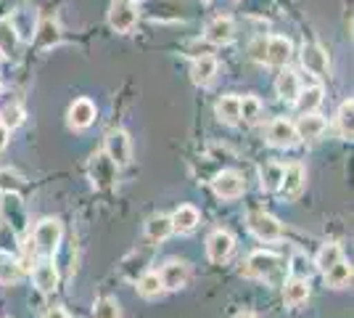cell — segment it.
<instances>
[{
	"label": "cell",
	"instance_id": "cell-1",
	"mask_svg": "<svg viewBox=\"0 0 354 318\" xmlns=\"http://www.w3.org/2000/svg\"><path fill=\"white\" fill-rule=\"evenodd\" d=\"M281 271H283V260L275 252H267V249L251 252L249 260H246V276L259 279V281H275L281 276Z\"/></svg>",
	"mask_w": 354,
	"mask_h": 318
},
{
	"label": "cell",
	"instance_id": "cell-2",
	"mask_svg": "<svg viewBox=\"0 0 354 318\" xmlns=\"http://www.w3.org/2000/svg\"><path fill=\"white\" fill-rule=\"evenodd\" d=\"M61 236H64V228L56 218H45L35 228V236H32V247L35 252H40L43 258H53V252L59 249Z\"/></svg>",
	"mask_w": 354,
	"mask_h": 318
},
{
	"label": "cell",
	"instance_id": "cell-3",
	"mask_svg": "<svg viewBox=\"0 0 354 318\" xmlns=\"http://www.w3.org/2000/svg\"><path fill=\"white\" fill-rule=\"evenodd\" d=\"M249 231L259 242H278L283 239V223L270 215V212H251L249 215Z\"/></svg>",
	"mask_w": 354,
	"mask_h": 318
},
{
	"label": "cell",
	"instance_id": "cell-4",
	"mask_svg": "<svg viewBox=\"0 0 354 318\" xmlns=\"http://www.w3.org/2000/svg\"><path fill=\"white\" fill-rule=\"evenodd\" d=\"M109 24L111 30L119 35H127L135 30L138 24V11L130 0H111V8H109Z\"/></svg>",
	"mask_w": 354,
	"mask_h": 318
},
{
	"label": "cell",
	"instance_id": "cell-5",
	"mask_svg": "<svg viewBox=\"0 0 354 318\" xmlns=\"http://www.w3.org/2000/svg\"><path fill=\"white\" fill-rule=\"evenodd\" d=\"M304 186H307V173H304V167L299 165V162H294V165H288L283 170L278 194H281L286 202H296V199L301 197Z\"/></svg>",
	"mask_w": 354,
	"mask_h": 318
},
{
	"label": "cell",
	"instance_id": "cell-6",
	"mask_svg": "<svg viewBox=\"0 0 354 318\" xmlns=\"http://www.w3.org/2000/svg\"><path fill=\"white\" fill-rule=\"evenodd\" d=\"M0 223L11 228L14 233H21L27 228V215H24V204L19 194H3V202H0Z\"/></svg>",
	"mask_w": 354,
	"mask_h": 318
},
{
	"label": "cell",
	"instance_id": "cell-7",
	"mask_svg": "<svg viewBox=\"0 0 354 318\" xmlns=\"http://www.w3.org/2000/svg\"><path fill=\"white\" fill-rule=\"evenodd\" d=\"M212 188L220 199H238L246 191V183H243V175L236 170H222L212 178Z\"/></svg>",
	"mask_w": 354,
	"mask_h": 318
},
{
	"label": "cell",
	"instance_id": "cell-8",
	"mask_svg": "<svg viewBox=\"0 0 354 318\" xmlns=\"http://www.w3.org/2000/svg\"><path fill=\"white\" fill-rule=\"evenodd\" d=\"M267 143L275 146V149H291L299 143V136H296V127L291 120H272L267 125Z\"/></svg>",
	"mask_w": 354,
	"mask_h": 318
},
{
	"label": "cell",
	"instance_id": "cell-9",
	"mask_svg": "<svg viewBox=\"0 0 354 318\" xmlns=\"http://www.w3.org/2000/svg\"><path fill=\"white\" fill-rule=\"evenodd\" d=\"M117 170L119 167L104 152H98L90 159V181H93L95 188H111L114 181H117Z\"/></svg>",
	"mask_w": 354,
	"mask_h": 318
},
{
	"label": "cell",
	"instance_id": "cell-10",
	"mask_svg": "<svg viewBox=\"0 0 354 318\" xmlns=\"http://www.w3.org/2000/svg\"><path fill=\"white\" fill-rule=\"evenodd\" d=\"M104 154L117 167H124L130 162V154H133V149H130V136H127L124 130H111V133L106 136Z\"/></svg>",
	"mask_w": 354,
	"mask_h": 318
},
{
	"label": "cell",
	"instance_id": "cell-11",
	"mask_svg": "<svg viewBox=\"0 0 354 318\" xmlns=\"http://www.w3.org/2000/svg\"><path fill=\"white\" fill-rule=\"evenodd\" d=\"M301 64H304V69L312 72L315 77L330 75L328 53H325V48H320L317 43H304V48H301Z\"/></svg>",
	"mask_w": 354,
	"mask_h": 318
},
{
	"label": "cell",
	"instance_id": "cell-12",
	"mask_svg": "<svg viewBox=\"0 0 354 318\" xmlns=\"http://www.w3.org/2000/svg\"><path fill=\"white\" fill-rule=\"evenodd\" d=\"M291 53H294V46H291L288 37H283V35L267 37L265 64H270V67H286V64L291 61Z\"/></svg>",
	"mask_w": 354,
	"mask_h": 318
},
{
	"label": "cell",
	"instance_id": "cell-13",
	"mask_svg": "<svg viewBox=\"0 0 354 318\" xmlns=\"http://www.w3.org/2000/svg\"><path fill=\"white\" fill-rule=\"evenodd\" d=\"M233 37H236V21L230 16H217L204 30V40L212 46H227Z\"/></svg>",
	"mask_w": 354,
	"mask_h": 318
},
{
	"label": "cell",
	"instance_id": "cell-14",
	"mask_svg": "<svg viewBox=\"0 0 354 318\" xmlns=\"http://www.w3.org/2000/svg\"><path fill=\"white\" fill-rule=\"evenodd\" d=\"M95 114L98 112H95V104L90 98H77L66 112V120H69V127H74V130H85L95 122Z\"/></svg>",
	"mask_w": 354,
	"mask_h": 318
},
{
	"label": "cell",
	"instance_id": "cell-15",
	"mask_svg": "<svg viewBox=\"0 0 354 318\" xmlns=\"http://www.w3.org/2000/svg\"><path fill=\"white\" fill-rule=\"evenodd\" d=\"M188 276H191L188 265H185V263H180V260H169L162 271H159L162 287L169 289V292H177V289L185 287V284H188Z\"/></svg>",
	"mask_w": 354,
	"mask_h": 318
},
{
	"label": "cell",
	"instance_id": "cell-16",
	"mask_svg": "<svg viewBox=\"0 0 354 318\" xmlns=\"http://www.w3.org/2000/svg\"><path fill=\"white\" fill-rule=\"evenodd\" d=\"M233 236L227 233V231H214L212 236L207 239V255L212 263H225V260L230 258V252H233Z\"/></svg>",
	"mask_w": 354,
	"mask_h": 318
},
{
	"label": "cell",
	"instance_id": "cell-17",
	"mask_svg": "<svg viewBox=\"0 0 354 318\" xmlns=\"http://www.w3.org/2000/svg\"><path fill=\"white\" fill-rule=\"evenodd\" d=\"M32 281H35V287L40 289L43 294L56 292V289H59V271H56V265H53L50 260L37 263L35 271H32Z\"/></svg>",
	"mask_w": 354,
	"mask_h": 318
},
{
	"label": "cell",
	"instance_id": "cell-18",
	"mask_svg": "<svg viewBox=\"0 0 354 318\" xmlns=\"http://www.w3.org/2000/svg\"><path fill=\"white\" fill-rule=\"evenodd\" d=\"M201 215L193 204H180L172 215H169V223H172V233H191L193 228L198 226Z\"/></svg>",
	"mask_w": 354,
	"mask_h": 318
},
{
	"label": "cell",
	"instance_id": "cell-19",
	"mask_svg": "<svg viewBox=\"0 0 354 318\" xmlns=\"http://www.w3.org/2000/svg\"><path fill=\"white\" fill-rule=\"evenodd\" d=\"M61 43V27L56 19H43L37 27H35V46L40 51H48V48L59 46Z\"/></svg>",
	"mask_w": 354,
	"mask_h": 318
},
{
	"label": "cell",
	"instance_id": "cell-20",
	"mask_svg": "<svg viewBox=\"0 0 354 318\" xmlns=\"http://www.w3.org/2000/svg\"><path fill=\"white\" fill-rule=\"evenodd\" d=\"M307 297H310V281H304V279H288V281H283V303L288 305V308L304 305Z\"/></svg>",
	"mask_w": 354,
	"mask_h": 318
},
{
	"label": "cell",
	"instance_id": "cell-21",
	"mask_svg": "<svg viewBox=\"0 0 354 318\" xmlns=\"http://www.w3.org/2000/svg\"><path fill=\"white\" fill-rule=\"evenodd\" d=\"M294 127H296V136H299V141H315V138H320L325 133L328 122H325L320 114H304L301 120L296 122Z\"/></svg>",
	"mask_w": 354,
	"mask_h": 318
},
{
	"label": "cell",
	"instance_id": "cell-22",
	"mask_svg": "<svg viewBox=\"0 0 354 318\" xmlns=\"http://www.w3.org/2000/svg\"><path fill=\"white\" fill-rule=\"evenodd\" d=\"M275 91H278V96H281L283 101L294 104L299 91H301V80H299V75H296L294 69H283L281 75H278V80H275Z\"/></svg>",
	"mask_w": 354,
	"mask_h": 318
},
{
	"label": "cell",
	"instance_id": "cell-23",
	"mask_svg": "<svg viewBox=\"0 0 354 318\" xmlns=\"http://www.w3.org/2000/svg\"><path fill=\"white\" fill-rule=\"evenodd\" d=\"M325 98V91L320 88V85H312V88H307V91H299V96H296V109H299V114L304 117V114H317V106L323 104Z\"/></svg>",
	"mask_w": 354,
	"mask_h": 318
},
{
	"label": "cell",
	"instance_id": "cell-24",
	"mask_svg": "<svg viewBox=\"0 0 354 318\" xmlns=\"http://www.w3.org/2000/svg\"><path fill=\"white\" fill-rule=\"evenodd\" d=\"M19 46H21V40H19L16 30L11 27V21L8 19H0V56L16 59L19 56Z\"/></svg>",
	"mask_w": 354,
	"mask_h": 318
},
{
	"label": "cell",
	"instance_id": "cell-25",
	"mask_svg": "<svg viewBox=\"0 0 354 318\" xmlns=\"http://www.w3.org/2000/svg\"><path fill=\"white\" fill-rule=\"evenodd\" d=\"M214 75H217V61L212 59V56H201V59L193 61L191 80L196 85H209L214 80Z\"/></svg>",
	"mask_w": 354,
	"mask_h": 318
},
{
	"label": "cell",
	"instance_id": "cell-26",
	"mask_svg": "<svg viewBox=\"0 0 354 318\" xmlns=\"http://www.w3.org/2000/svg\"><path fill=\"white\" fill-rule=\"evenodd\" d=\"M214 112H217V117L222 122H227V125H238L241 122V98L238 96H222L217 106H214Z\"/></svg>",
	"mask_w": 354,
	"mask_h": 318
},
{
	"label": "cell",
	"instance_id": "cell-27",
	"mask_svg": "<svg viewBox=\"0 0 354 318\" xmlns=\"http://www.w3.org/2000/svg\"><path fill=\"white\" fill-rule=\"evenodd\" d=\"M169 236H172V223H169L167 215H153V218L146 223L148 242L159 244V242H164V239H169Z\"/></svg>",
	"mask_w": 354,
	"mask_h": 318
},
{
	"label": "cell",
	"instance_id": "cell-28",
	"mask_svg": "<svg viewBox=\"0 0 354 318\" xmlns=\"http://www.w3.org/2000/svg\"><path fill=\"white\" fill-rule=\"evenodd\" d=\"M325 284L330 289H346L352 284V265L349 263H336L330 271H325Z\"/></svg>",
	"mask_w": 354,
	"mask_h": 318
},
{
	"label": "cell",
	"instance_id": "cell-29",
	"mask_svg": "<svg viewBox=\"0 0 354 318\" xmlns=\"http://www.w3.org/2000/svg\"><path fill=\"white\" fill-rule=\"evenodd\" d=\"M341 260H344V255H341V247H339V244H333V242H328V244H323V249L317 252V258H315V263H312V265H315L317 271L325 273V271H330L336 263H341Z\"/></svg>",
	"mask_w": 354,
	"mask_h": 318
},
{
	"label": "cell",
	"instance_id": "cell-30",
	"mask_svg": "<svg viewBox=\"0 0 354 318\" xmlns=\"http://www.w3.org/2000/svg\"><path fill=\"white\" fill-rule=\"evenodd\" d=\"M283 170L286 167L281 162H265L262 170H259V178H262V191H278L283 178Z\"/></svg>",
	"mask_w": 354,
	"mask_h": 318
},
{
	"label": "cell",
	"instance_id": "cell-31",
	"mask_svg": "<svg viewBox=\"0 0 354 318\" xmlns=\"http://www.w3.org/2000/svg\"><path fill=\"white\" fill-rule=\"evenodd\" d=\"M354 101L352 98H346L344 104L339 106V114H336V125H339V133L344 141H349L354 133Z\"/></svg>",
	"mask_w": 354,
	"mask_h": 318
},
{
	"label": "cell",
	"instance_id": "cell-32",
	"mask_svg": "<svg viewBox=\"0 0 354 318\" xmlns=\"http://www.w3.org/2000/svg\"><path fill=\"white\" fill-rule=\"evenodd\" d=\"M21 271V263L11 255V252H3L0 249V284H14Z\"/></svg>",
	"mask_w": 354,
	"mask_h": 318
},
{
	"label": "cell",
	"instance_id": "cell-33",
	"mask_svg": "<svg viewBox=\"0 0 354 318\" xmlns=\"http://www.w3.org/2000/svg\"><path fill=\"white\" fill-rule=\"evenodd\" d=\"M138 292H140L143 297H159V294L164 292L159 273H153V271H146V273H143V276L138 279Z\"/></svg>",
	"mask_w": 354,
	"mask_h": 318
},
{
	"label": "cell",
	"instance_id": "cell-34",
	"mask_svg": "<svg viewBox=\"0 0 354 318\" xmlns=\"http://www.w3.org/2000/svg\"><path fill=\"white\" fill-rule=\"evenodd\" d=\"M312 271H315V265H312V260L304 255V252H296L294 258H291V265H288V276L291 279H304V281H310Z\"/></svg>",
	"mask_w": 354,
	"mask_h": 318
},
{
	"label": "cell",
	"instance_id": "cell-35",
	"mask_svg": "<svg viewBox=\"0 0 354 318\" xmlns=\"http://www.w3.org/2000/svg\"><path fill=\"white\" fill-rule=\"evenodd\" d=\"M21 122H24V109H21L19 104L6 106V109L0 112V125H3V127H6L8 133H11L14 127H19Z\"/></svg>",
	"mask_w": 354,
	"mask_h": 318
},
{
	"label": "cell",
	"instance_id": "cell-36",
	"mask_svg": "<svg viewBox=\"0 0 354 318\" xmlns=\"http://www.w3.org/2000/svg\"><path fill=\"white\" fill-rule=\"evenodd\" d=\"M262 114V101L257 96H243L241 98V120L246 122H257Z\"/></svg>",
	"mask_w": 354,
	"mask_h": 318
},
{
	"label": "cell",
	"instance_id": "cell-37",
	"mask_svg": "<svg viewBox=\"0 0 354 318\" xmlns=\"http://www.w3.org/2000/svg\"><path fill=\"white\" fill-rule=\"evenodd\" d=\"M93 318H122L119 313V303L114 297H101L95 308H93Z\"/></svg>",
	"mask_w": 354,
	"mask_h": 318
},
{
	"label": "cell",
	"instance_id": "cell-38",
	"mask_svg": "<svg viewBox=\"0 0 354 318\" xmlns=\"http://www.w3.org/2000/svg\"><path fill=\"white\" fill-rule=\"evenodd\" d=\"M19 188H21V178L11 170H0V191L3 194H19Z\"/></svg>",
	"mask_w": 354,
	"mask_h": 318
},
{
	"label": "cell",
	"instance_id": "cell-39",
	"mask_svg": "<svg viewBox=\"0 0 354 318\" xmlns=\"http://www.w3.org/2000/svg\"><path fill=\"white\" fill-rule=\"evenodd\" d=\"M265 37H257L254 43H251V48H249V53H251V59L254 61H259V64H265Z\"/></svg>",
	"mask_w": 354,
	"mask_h": 318
},
{
	"label": "cell",
	"instance_id": "cell-40",
	"mask_svg": "<svg viewBox=\"0 0 354 318\" xmlns=\"http://www.w3.org/2000/svg\"><path fill=\"white\" fill-rule=\"evenodd\" d=\"M45 318H72L64 308H50L48 313H45Z\"/></svg>",
	"mask_w": 354,
	"mask_h": 318
},
{
	"label": "cell",
	"instance_id": "cell-41",
	"mask_svg": "<svg viewBox=\"0 0 354 318\" xmlns=\"http://www.w3.org/2000/svg\"><path fill=\"white\" fill-rule=\"evenodd\" d=\"M6 146H8V130H6L3 125H0V152H3Z\"/></svg>",
	"mask_w": 354,
	"mask_h": 318
},
{
	"label": "cell",
	"instance_id": "cell-42",
	"mask_svg": "<svg viewBox=\"0 0 354 318\" xmlns=\"http://www.w3.org/2000/svg\"><path fill=\"white\" fill-rule=\"evenodd\" d=\"M236 318H257V316H254V313H251V310H243V313H238Z\"/></svg>",
	"mask_w": 354,
	"mask_h": 318
},
{
	"label": "cell",
	"instance_id": "cell-43",
	"mask_svg": "<svg viewBox=\"0 0 354 318\" xmlns=\"http://www.w3.org/2000/svg\"><path fill=\"white\" fill-rule=\"evenodd\" d=\"M130 3H133V0H130Z\"/></svg>",
	"mask_w": 354,
	"mask_h": 318
},
{
	"label": "cell",
	"instance_id": "cell-44",
	"mask_svg": "<svg viewBox=\"0 0 354 318\" xmlns=\"http://www.w3.org/2000/svg\"><path fill=\"white\" fill-rule=\"evenodd\" d=\"M0 91H3V88H0Z\"/></svg>",
	"mask_w": 354,
	"mask_h": 318
}]
</instances>
